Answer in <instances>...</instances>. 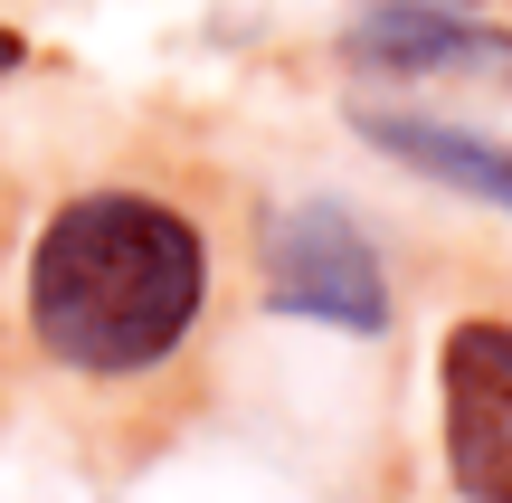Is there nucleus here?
<instances>
[{
    "instance_id": "obj_1",
    "label": "nucleus",
    "mask_w": 512,
    "mask_h": 503,
    "mask_svg": "<svg viewBox=\"0 0 512 503\" xmlns=\"http://www.w3.org/2000/svg\"><path fill=\"white\" fill-rule=\"evenodd\" d=\"M209 304V247L152 190H86L29 247V333L57 371H162Z\"/></svg>"
},
{
    "instance_id": "obj_2",
    "label": "nucleus",
    "mask_w": 512,
    "mask_h": 503,
    "mask_svg": "<svg viewBox=\"0 0 512 503\" xmlns=\"http://www.w3.org/2000/svg\"><path fill=\"white\" fill-rule=\"evenodd\" d=\"M266 304L342 323V333H380L389 323V276L370 257V238L351 228V209L304 200L285 219H266Z\"/></svg>"
},
{
    "instance_id": "obj_3",
    "label": "nucleus",
    "mask_w": 512,
    "mask_h": 503,
    "mask_svg": "<svg viewBox=\"0 0 512 503\" xmlns=\"http://www.w3.org/2000/svg\"><path fill=\"white\" fill-rule=\"evenodd\" d=\"M446 466L465 503H512V323L446 333Z\"/></svg>"
},
{
    "instance_id": "obj_4",
    "label": "nucleus",
    "mask_w": 512,
    "mask_h": 503,
    "mask_svg": "<svg viewBox=\"0 0 512 503\" xmlns=\"http://www.w3.org/2000/svg\"><path fill=\"white\" fill-rule=\"evenodd\" d=\"M342 57L370 76H503L512 67V38L484 29L475 0H370L361 19L342 29Z\"/></svg>"
},
{
    "instance_id": "obj_5",
    "label": "nucleus",
    "mask_w": 512,
    "mask_h": 503,
    "mask_svg": "<svg viewBox=\"0 0 512 503\" xmlns=\"http://www.w3.org/2000/svg\"><path fill=\"white\" fill-rule=\"evenodd\" d=\"M361 133L380 152H399V162L437 171V181L465 190V200L512 209V152L503 143H475V133H456V124H427V114H361Z\"/></svg>"
},
{
    "instance_id": "obj_6",
    "label": "nucleus",
    "mask_w": 512,
    "mask_h": 503,
    "mask_svg": "<svg viewBox=\"0 0 512 503\" xmlns=\"http://www.w3.org/2000/svg\"><path fill=\"white\" fill-rule=\"evenodd\" d=\"M10 67H29V38H19V29H0V76H10Z\"/></svg>"
}]
</instances>
